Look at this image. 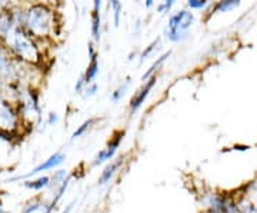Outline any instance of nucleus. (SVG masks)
<instances>
[{
  "label": "nucleus",
  "instance_id": "f257e3e1",
  "mask_svg": "<svg viewBox=\"0 0 257 213\" xmlns=\"http://www.w3.org/2000/svg\"><path fill=\"white\" fill-rule=\"evenodd\" d=\"M60 16L57 8L40 2H29L25 9L23 29L45 46L55 43L60 33Z\"/></svg>",
  "mask_w": 257,
  "mask_h": 213
},
{
  "label": "nucleus",
  "instance_id": "f03ea898",
  "mask_svg": "<svg viewBox=\"0 0 257 213\" xmlns=\"http://www.w3.org/2000/svg\"><path fill=\"white\" fill-rule=\"evenodd\" d=\"M2 45L19 60L40 69L45 67V60L47 56L46 46L33 36H30L23 28L15 29L2 42Z\"/></svg>",
  "mask_w": 257,
  "mask_h": 213
},
{
  "label": "nucleus",
  "instance_id": "7ed1b4c3",
  "mask_svg": "<svg viewBox=\"0 0 257 213\" xmlns=\"http://www.w3.org/2000/svg\"><path fill=\"white\" fill-rule=\"evenodd\" d=\"M16 109L22 119L23 126H35L42 121V106H40V92L39 87H29L18 99Z\"/></svg>",
  "mask_w": 257,
  "mask_h": 213
},
{
  "label": "nucleus",
  "instance_id": "20e7f679",
  "mask_svg": "<svg viewBox=\"0 0 257 213\" xmlns=\"http://www.w3.org/2000/svg\"><path fill=\"white\" fill-rule=\"evenodd\" d=\"M22 128L25 126L19 116L16 104L8 100L0 93V136L6 140H10V138L19 133Z\"/></svg>",
  "mask_w": 257,
  "mask_h": 213
},
{
  "label": "nucleus",
  "instance_id": "39448f33",
  "mask_svg": "<svg viewBox=\"0 0 257 213\" xmlns=\"http://www.w3.org/2000/svg\"><path fill=\"white\" fill-rule=\"evenodd\" d=\"M196 18L190 9L177 10L169 16L166 29L170 30H183V32H190V29L194 25Z\"/></svg>",
  "mask_w": 257,
  "mask_h": 213
},
{
  "label": "nucleus",
  "instance_id": "423d86ee",
  "mask_svg": "<svg viewBox=\"0 0 257 213\" xmlns=\"http://www.w3.org/2000/svg\"><path fill=\"white\" fill-rule=\"evenodd\" d=\"M157 83V74L152 76L150 79H147L146 82H143L142 86L138 89V92L133 94V97L130 99V103H128V113L130 115H135L136 112L145 104L146 99L149 97V94L152 93L153 87L156 86Z\"/></svg>",
  "mask_w": 257,
  "mask_h": 213
},
{
  "label": "nucleus",
  "instance_id": "0eeeda50",
  "mask_svg": "<svg viewBox=\"0 0 257 213\" xmlns=\"http://www.w3.org/2000/svg\"><path fill=\"white\" fill-rule=\"evenodd\" d=\"M123 136H124V132H123V130H120V132H117V133H114V136H113L110 142L107 143V146H106L104 149H101L100 152L96 155L93 165H94V166H99V165H101V163H104V162L110 160V159L116 155L117 149L120 148V143H121Z\"/></svg>",
  "mask_w": 257,
  "mask_h": 213
},
{
  "label": "nucleus",
  "instance_id": "6e6552de",
  "mask_svg": "<svg viewBox=\"0 0 257 213\" xmlns=\"http://www.w3.org/2000/svg\"><path fill=\"white\" fill-rule=\"evenodd\" d=\"M64 160H66V153H63V152H60V150H59V152L53 153L50 158L46 159L43 163H40V165L35 167L33 170H30L28 175H25V176L15 177V179H12V180H19V179H25V177L35 176V175L40 173V172H46V170H50V169H55V167L60 166Z\"/></svg>",
  "mask_w": 257,
  "mask_h": 213
},
{
  "label": "nucleus",
  "instance_id": "1a4fd4ad",
  "mask_svg": "<svg viewBox=\"0 0 257 213\" xmlns=\"http://www.w3.org/2000/svg\"><path fill=\"white\" fill-rule=\"evenodd\" d=\"M90 36L96 45H100L101 36H103V22H101V13L99 12H90Z\"/></svg>",
  "mask_w": 257,
  "mask_h": 213
},
{
  "label": "nucleus",
  "instance_id": "9d476101",
  "mask_svg": "<svg viewBox=\"0 0 257 213\" xmlns=\"http://www.w3.org/2000/svg\"><path fill=\"white\" fill-rule=\"evenodd\" d=\"M172 56V50H167V52H165L163 55H160L159 57H157L156 60L150 65V67L147 69L145 73L142 74V77H140V80H142V83L143 82H146L147 79H150L152 76H155V74L159 73V70L163 67V65H165L166 62H167V59Z\"/></svg>",
  "mask_w": 257,
  "mask_h": 213
},
{
  "label": "nucleus",
  "instance_id": "9b49d317",
  "mask_svg": "<svg viewBox=\"0 0 257 213\" xmlns=\"http://www.w3.org/2000/svg\"><path fill=\"white\" fill-rule=\"evenodd\" d=\"M100 73V60H99V55L94 56L92 59H89V65L86 67V70L83 72V77L86 84L96 82V77Z\"/></svg>",
  "mask_w": 257,
  "mask_h": 213
},
{
  "label": "nucleus",
  "instance_id": "f8f14e48",
  "mask_svg": "<svg viewBox=\"0 0 257 213\" xmlns=\"http://www.w3.org/2000/svg\"><path fill=\"white\" fill-rule=\"evenodd\" d=\"M132 83H133V80H132V76H126L121 82H120V84L111 92V96H110V100L111 103H119L126 94H127L128 89L132 87Z\"/></svg>",
  "mask_w": 257,
  "mask_h": 213
},
{
  "label": "nucleus",
  "instance_id": "ddd939ff",
  "mask_svg": "<svg viewBox=\"0 0 257 213\" xmlns=\"http://www.w3.org/2000/svg\"><path fill=\"white\" fill-rule=\"evenodd\" d=\"M163 36L167 42L173 43V45H179V43H184L189 37H190V32H183V30H170L166 29L163 30Z\"/></svg>",
  "mask_w": 257,
  "mask_h": 213
},
{
  "label": "nucleus",
  "instance_id": "4468645a",
  "mask_svg": "<svg viewBox=\"0 0 257 213\" xmlns=\"http://www.w3.org/2000/svg\"><path fill=\"white\" fill-rule=\"evenodd\" d=\"M109 9L111 12V20H113V28L119 29L123 19V5L120 0H109Z\"/></svg>",
  "mask_w": 257,
  "mask_h": 213
},
{
  "label": "nucleus",
  "instance_id": "2eb2a0df",
  "mask_svg": "<svg viewBox=\"0 0 257 213\" xmlns=\"http://www.w3.org/2000/svg\"><path fill=\"white\" fill-rule=\"evenodd\" d=\"M160 46H162V37H156L153 42H150V43L140 52V55H139V62L143 63V62H146L147 59H150L152 56L156 55V52L160 49Z\"/></svg>",
  "mask_w": 257,
  "mask_h": 213
},
{
  "label": "nucleus",
  "instance_id": "dca6fc26",
  "mask_svg": "<svg viewBox=\"0 0 257 213\" xmlns=\"http://www.w3.org/2000/svg\"><path fill=\"white\" fill-rule=\"evenodd\" d=\"M241 0H217V3L213 6L214 13H229L231 10L237 9Z\"/></svg>",
  "mask_w": 257,
  "mask_h": 213
},
{
  "label": "nucleus",
  "instance_id": "f3484780",
  "mask_svg": "<svg viewBox=\"0 0 257 213\" xmlns=\"http://www.w3.org/2000/svg\"><path fill=\"white\" fill-rule=\"evenodd\" d=\"M96 122H97L96 118H92V119H89V121L83 122L82 125H80V126H77V129L73 132V135H72V140H76V139H79V138H82V136H84V135H86V132L90 129Z\"/></svg>",
  "mask_w": 257,
  "mask_h": 213
},
{
  "label": "nucleus",
  "instance_id": "a211bd4d",
  "mask_svg": "<svg viewBox=\"0 0 257 213\" xmlns=\"http://www.w3.org/2000/svg\"><path fill=\"white\" fill-rule=\"evenodd\" d=\"M120 163H121V160H117V162H114V163H111V165H109V166L106 167L104 170H103V173H101L100 176V185H104V183H107L109 180L111 179V176L116 173V170L119 169Z\"/></svg>",
  "mask_w": 257,
  "mask_h": 213
},
{
  "label": "nucleus",
  "instance_id": "6ab92c4d",
  "mask_svg": "<svg viewBox=\"0 0 257 213\" xmlns=\"http://www.w3.org/2000/svg\"><path fill=\"white\" fill-rule=\"evenodd\" d=\"M50 183V177L47 176H42L36 179V180H32V182H26L25 186L29 187V189H33V190H40L43 187H46Z\"/></svg>",
  "mask_w": 257,
  "mask_h": 213
},
{
  "label": "nucleus",
  "instance_id": "aec40b11",
  "mask_svg": "<svg viewBox=\"0 0 257 213\" xmlns=\"http://www.w3.org/2000/svg\"><path fill=\"white\" fill-rule=\"evenodd\" d=\"M176 3H177V0H163L162 3L157 5L156 12L159 15H169V13H172Z\"/></svg>",
  "mask_w": 257,
  "mask_h": 213
},
{
  "label": "nucleus",
  "instance_id": "412c9836",
  "mask_svg": "<svg viewBox=\"0 0 257 213\" xmlns=\"http://www.w3.org/2000/svg\"><path fill=\"white\" fill-rule=\"evenodd\" d=\"M187 8L190 10H206L210 5V0H187Z\"/></svg>",
  "mask_w": 257,
  "mask_h": 213
},
{
  "label": "nucleus",
  "instance_id": "4be33fe9",
  "mask_svg": "<svg viewBox=\"0 0 257 213\" xmlns=\"http://www.w3.org/2000/svg\"><path fill=\"white\" fill-rule=\"evenodd\" d=\"M97 92H99V84L96 83V82H92V83L86 84L84 92H83V97L84 99H90L93 96H96Z\"/></svg>",
  "mask_w": 257,
  "mask_h": 213
},
{
  "label": "nucleus",
  "instance_id": "5701e85b",
  "mask_svg": "<svg viewBox=\"0 0 257 213\" xmlns=\"http://www.w3.org/2000/svg\"><path fill=\"white\" fill-rule=\"evenodd\" d=\"M84 87H86V82H84V77H83L82 73L77 77V80H76V83H74V93H76V94H83Z\"/></svg>",
  "mask_w": 257,
  "mask_h": 213
},
{
  "label": "nucleus",
  "instance_id": "b1692460",
  "mask_svg": "<svg viewBox=\"0 0 257 213\" xmlns=\"http://www.w3.org/2000/svg\"><path fill=\"white\" fill-rule=\"evenodd\" d=\"M87 53H89V59H92L94 56L99 55V50H97V45L93 42L92 39L89 40V43H87Z\"/></svg>",
  "mask_w": 257,
  "mask_h": 213
},
{
  "label": "nucleus",
  "instance_id": "393cba45",
  "mask_svg": "<svg viewBox=\"0 0 257 213\" xmlns=\"http://www.w3.org/2000/svg\"><path fill=\"white\" fill-rule=\"evenodd\" d=\"M19 0H0V13L9 9L10 6H13L15 3H18Z\"/></svg>",
  "mask_w": 257,
  "mask_h": 213
},
{
  "label": "nucleus",
  "instance_id": "a878e982",
  "mask_svg": "<svg viewBox=\"0 0 257 213\" xmlns=\"http://www.w3.org/2000/svg\"><path fill=\"white\" fill-rule=\"evenodd\" d=\"M57 122H59V115H57V113L52 112V113L47 115V125H49V126H55Z\"/></svg>",
  "mask_w": 257,
  "mask_h": 213
},
{
  "label": "nucleus",
  "instance_id": "bb28decb",
  "mask_svg": "<svg viewBox=\"0 0 257 213\" xmlns=\"http://www.w3.org/2000/svg\"><path fill=\"white\" fill-rule=\"evenodd\" d=\"M103 2H104V0H92V5H93L92 10L101 13V6H103Z\"/></svg>",
  "mask_w": 257,
  "mask_h": 213
},
{
  "label": "nucleus",
  "instance_id": "cd10ccee",
  "mask_svg": "<svg viewBox=\"0 0 257 213\" xmlns=\"http://www.w3.org/2000/svg\"><path fill=\"white\" fill-rule=\"evenodd\" d=\"M32 2H40V3H46V5H50L53 8H57L62 0H32Z\"/></svg>",
  "mask_w": 257,
  "mask_h": 213
},
{
  "label": "nucleus",
  "instance_id": "c85d7f7f",
  "mask_svg": "<svg viewBox=\"0 0 257 213\" xmlns=\"http://www.w3.org/2000/svg\"><path fill=\"white\" fill-rule=\"evenodd\" d=\"M40 206H42V204H30V206H29V207H26V209H25V210H23V212L22 213H33V212H36V210H39V209H40Z\"/></svg>",
  "mask_w": 257,
  "mask_h": 213
},
{
  "label": "nucleus",
  "instance_id": "c756f323",
  "mask_svg": "<svg viewBox=\"0 0 257 213\" xmlns=\"http://www.w3.org/2000/svg\"><path fill=\"white\" fill-rule=\"evenodd\" d=\"M64 177H66V172H64V170H59V172H56V175L53 176V182H59V180H63Z\"/></svg>",
  "mask_w": 257,
  "mask_h": 213
},
{
  "label": "nucleus",
  "instance_id": "7c9ffc66",
  "mask_svg": "<svg viewBox=\"0 0 257 213\" xmlns=\"http://www.w3.org/2000/svg\"><path fill=\"white\" fill-rule=\"evenodd\" d=\"M156 5V0H145V9L152 10Z\"/></svg>",
  "mask_w": 257,
  "mask_h": 213
},
{
  "label": "nucleus",
  "instance_id": "2f4dec72",
  "mask_svg": "<svg viewBox=\"0 0 257 213\" xmlns=\"http://www.w3.org/2000/svg\"><path fill=\"white\" fill-rule=\"evenodd\" d=\"M0 213H8L5 209H3V207H2V204H0Z\"/></svg>",
  "mask_w": 257,
  "mask_h": 213
},
{
  "label": "nucleus",
  "instance_id": "473e14b6",
  "mask_svg": "<svg viewBox=\"0 0 257 213\" xmlns=\"http://www.w3.org/2000/svg\"><path fill=\"white\" fill-rule=\"evenodd\" d=\"M210 3H211V0H210Z\"/></svg>",
  "mask_w": 257,
  "mask_h": 213
}]
</instances>
